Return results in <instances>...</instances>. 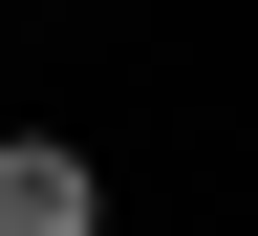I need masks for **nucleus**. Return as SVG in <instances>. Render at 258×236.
I'll return each mask as SVG.
<instances>
[{
    "label": "nucleus",
    "mask_w": 258,
    "mask_h": 236,
    "mask_svg": "<svg viewBox=\"0 0 258 236\" xmlns=\"http://www.w3.org/2000/svg\"><path fill=\"white\" fill-rule=\"evenodd\" d=\"M0 236H108V172L64 129H0Z\"/></svg>",
    "instance_id": "f257e3e1"
}]
</instances>
